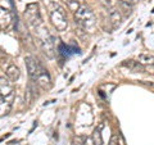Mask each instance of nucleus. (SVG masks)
Returning <instances> with one entry per match:
<instances>
[{
	"label": "nucleus",
	"mask_w": 154,
	"mask_h": 145,
	"mask_svg": "<svg viewBox=\"0 0 154 145\" xmlns=\"http://www.w3.org/2000/svg\"><path fill=\"white\" fill-rule=\"evenodd\" d=\"M26 67L28 71V76L31 77V80L35 82L36 85H38L41 89H50L51 88V79L50 75L48 72L42 64L38 62L36 58L33 57H26L25 58Z\"/></svg>",
	"instance_id": "1"
},
{
	"label": "nucleus",
	"mask_w": 154,
	"mask_h": 145,
	"mask_svg": "<svg viewBox=\"0 0 154 145\" xmlns=\"http://www.w3.org/2000/svg\"><path fill=\"white\" fill-rule=\"evenodd\" d=\"M14 86L5 77H0V117L7 116L12 109L14 100Z\"/></svg>",
	"instance_id": "2"
},
{
	"label": "nucleus",
	"mask_w": 154,
	"mask_h": 145,
	"mask_svg": "<svg viewBox=\"0 0 154 145\" xmlns=\"http://www.w3.org/2000/svg\"><path fill=\"white\" fill-rule=\"evenodd\" d=\"M31 31L33 32V35L37 39L38 44H40L42 51L48 58H54L55 48H54V39L49 33V30L44 26V23L38 25L36 27L31 28Z\"/></svg>",
	"instance_id": "3"
},
{
	"label": "nucleus",
	"mask_w": 154,
	"mask_h": 145,
	"mask_svg": "<svg viewBox=\"0 0 154 145\" xmlns=\"http://www.w3.org/2000/svg\"><path fill=\"white\" fill-rule=\"evenodd\" d=\"M75 22L82 30H90L96 23V18L94 12L88 5H80L75 12Z\"/></svg>",
	"instance_id": "4"
},
{
	"label": "nucleus",
	"mask_w": 154,
	"mask_h": 145,
	"mask_svg": "<svg viewBox=\"0 0 154 145\" xmlns=\"http://www.w3.org/2000/svg\"><path fill=\"white\" fill-rule=\"evenodd\" d=\"M49 16L50 21L58 31H64L68 27V19L64 13V9L62 8L59 4L50 3L49 4Z\"/></svg>",
	"instance_id": "5"
},
{
	"label": "nucleus",
	"mask_w": 154,
	"mask_h": 145,
	"mask_svg": "<svg viewBox=\"0 0 154 145\" xmlns=\"http://www.w3.org/2000/svg\"><path fill=\"white\" fill-rule=\"evenodd\" d=\"M25 19L27 22V25L30 26V28H33L38 25H41L42 22V18L40 16V11H38V5L36 3H31L26 7V11H25Z\"/></svg>",
	"instance_id": "6"
},
{
	"label": "nucleus",
	"mask_w": 154,
	"mask_h": 145,
	"mask_svg": "<svg viewBox=\"0 0 154 145\" xmlns=\"http://www.w3.org/2000/svg\"><path fill=\"white\" fill-rule=\"evenodd\" d=\"M13 23V13L11 9L0 7V30L7 31Z\"/></svg>",
	"instance_id": "7"
},
{
	"label": "nucleus",
	"mask_w": 154,
	"mask_h": 145,
	"mask_svg": "<svg viewBox=\"0 0 154 145\" xmlns=\"http://www.w3.org/2000/svg\"><path fill=\"white\" fill-rule=\"evenodd\" d=\"M108 11V17H109V22L113 25V27H118L122 23V13L119 9H117L114 5L107 8Z\"/></svg>",
	"instance_id": "8"
},
{
	"label": "nucleus",
	"mask_w": 154,
	"mask_h": 145,
	"mask_svg": "<svg viewBox=\"0 0 154 145\" xmlns=\"http://www.w3.org/2000/svg\"><path fill=\"white\" fill-rule=\"evenodd\" d=\"M58 53L63 58H68L72 54H80V48L79 46H69V45H66L63 42H60L59 48H58Z\"/></svg>",
	"instance_id": "9"
},
{
	"label": "nucleus",
	"mask_w": 154,
	"mask_h": 145,
	"mask_svg": "<svg viewBox=\"0 0 154 145\" xmlns=\"http://www.w3.org/2000/svg\"><path fill=\"white\" fill-rule=\"evenodd\" d=\"M122 66L128 68L130 71L132 72H139V73H143L145 72V67H144L141 63H139L137 60H132V59H127L122 62Z\"/></svg>",
	"instance_id": "10"
},
{
	"label": "nucleus",
	"mask_w": 154,
	"mask_h": 145,
	"mask_svg": "<svg viewBox=\"0 0 154 145\" xmlns=\"http://www.w3.org/2000/svg\"><path fill=\"white\" fill-rule=\"evenodd\" d=\"M7 77H8V80L9 81H12V82H16L18 79H19V76H21V71H19V68L16 66V64H11L7 68Z\"/></svg>",
	"instance_id": "11"
},
{
	"label": "nucleus",
	"mask_w": 154,
	"mask_h": 145,
	"mask_svg": "<svg viewBox=\"0 0 154 145\" xmlns=\"http://www.w3.org/2000/svg\"><path fill=\"white\" fill-rule=\"evenodd\" d=\"M137 62L141 63L144 67L145 66L153 67L154 66V55H152V54H140L137 58Z\"/></svg>",
	"instance_id": "12"
},
{
	"label": "nucleus",
	"mask_w": 154,
	"mask_h": 145,
	"mask_svg": "<svg viewBox=\"0 0 154 145\" xmlns=\"http://www.w3.org/2000/svg\"><path fill=\"white\" fill-rule=\"evenodd\" d=\"M102 128H103V125H100L99 127H96V128L94 130L93 136H91V139H93V141H94V145H102V144H103Z\"/></svg>",
	"instance_id": "13"
},
{
	"label": "nucleus",
	"mask_w": 154,
	"mask_h": 145,
	"mask_svg": "<svg viewBox=\"0 0 154 145\" xmlns=\"http://www.w3.org/2000/svg\"><path fill=\"white\" fill-rule=\"evenodd\" d=\"M64 2L67 3V5H68V8L71 9L72 12H76L77 9H79V7H80L79 0H64Z\"/></svg>",
	"instance_id": "14"
},
{
	"label": "nucleus",
	"mask_w": 154,
	"mask_h": 145,
	"mask_svg": "<svg viewBox=\"0 0 154 145\" xmlns=\"http://www.w3.org/2000/svg\"><path fill=\"white\" fill-rule=\"evenodd\" d=\"M109 145H122V139H121V136H119V135H117V134L112 135V137H110V140H109Z\"/></svg>",
	"instance_id": "15"
},
{
	"label": "nucleus",
	"mask_w": 154,
	"mask_h": 145,
	"mask_svg": "<svg viewBox=\"0 0 154 145\" xmlns=\"http://www.w3.org/2000/svg\"><path fill=\"white\" fill-rule=\"evenodd\" d=\"M121 5H126V7H132L134 0H118Z\"/></svg>",
	"instance_id": "16"
},
{
	"label": "nucleus",
	"mask_w": 154,
	"mask_h": 145,
	"mask_svg": "<svg viewBox=\"0 0 154 145\" xmlns=\"http://www.w3.org/2000/svg\"><path fill=\"white\" fill-rule=\"evenodd\" d=\"M73 145H84V137H76L73 140Z\"/></svg>",
	"instance_id": "17"
},
{
	"label": "nucleus",
	"mask_w": 154,
	"mask_h": 145,
	"mask_svg": "<svg viewBox=\"0 0 154 145\" xmlns=\"http://www.w3.org/2000/svg\"><path fill=\"white\" fill-rule=\"evenodd\" d=\"M84 145H94V141L91 137H84Z\"/></svg>",
	"instance_id": "18"
},
{
	"label": "nucleus",
	"mask_w": 154,
	"mask_h": 145,
	"mask_svg": "<svg viewBox=\"0 0 154 145\" xmlns=\"http://www.w3.org/2000/svg\"><path fill=\"white\" fill-rule=\"evenodd\" d=\"M102 3H103V5L105 8H109V7H112L113 4H112V0H102Z\"/></svg>",
	"instance_id": "19"
},
{
	"label": "nucleus",
	"mask_w": 154,
	"mask_h": 145,
	"mask_svg": "<svg viewBox=\"0 0 154 145\" xmlns=\"http://www.w3.org/2000/svg\"><path fill=\"white\" fill-rule=\"evenodd\" d=\"M143 84H145L148 86H152V88H154V82H145V81H143Z\"/></svg>",
	"instance_id": "20"
}]
</instances>
